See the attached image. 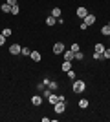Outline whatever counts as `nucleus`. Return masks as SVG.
<instances>
[{
  "mask_svg": "<svg viewBox=\"0 0 110 122\" xmlns=\"http://www.w3.org/2000/svg\"><path fill=\"white\" fill-rule=\"evenodd\" d=\"M84 24L88 25V27H90V25H94L95 24V15H90V13H88V15L84 16Z\"/></svg>",
  "mask_w": 110,
  "mask_h": 122,
  "instance_id": "39448f33",
  "label": "nucleus"
},
{
  "mask_svg": "<svg viewBox=\"0 0 110 122\" xmlns=\"http://www.w3.org/2000/svg\"><path fill=\"white\" fill-rule=\"evenodd\" d=\"M88 104H90V102L86 100V98H81V100H79V107H81V109H86Z\"/></svg>",
  "mask_w": 110,
  "mask_h": 122,
  "instance_id": "ddd939ff",
  "label": "nucleus"
},
{
  "mask_svg": "<svg viewBox=\"0 0 110 122\" xmlns=\"http://www.w3.org/2000/svg\"><path fill=\"white\" fill-rule=\"evenodd\" d=\"M29 56H31V60H33V62H41V58H42L39 51H31V55H29Z\"/></svg>",
  "mask_w": 110,
  "mask_h": 122,
  "instance_id": "9b49d317",
  "label": "nucleus"
},
{
  "mask_svg": "<svg viewBox=\"0 0 110 122\" xmlns=\"http://www.w3.org/2000/svg\"><path fill=\"white\" fill-rule=\"evenodd\" d=\"M6 4H9V5H17V0H6Z\"/></svg>",
  "mask_w": 110,
  "mask_h": 122,
  "instance_id": "cd10ccee",
  "label": "nucleus"
},
{
  "mask_svg": "<svg viewBox=\"0 0 110 122\" xmlns=\"http://www.w3.org/2000/svg\"><path fill=\"white\" fill-rule=\"evenodd\" d=\"M0 11H2V13H11V5L9 4H2L0 5Z\"/></svg>",
  "mask_w": 110,
  "mask_h": 122,
  "instance_id": "4468645a",
  "label": "nucleus"
},
{
  "mask_svg": "<svg viewBox=\"0 0 110 122\" xmlns=\"http://www.w3.org/2000/svg\"><path fill=\"white\" fill-rule=\"evenodd\" d=\"M61 69H63L64 73L70 71V69H72V60H64L63 64H61Z\"/></svg>",
  "mask_w": 110,
  "mask_h": 122,
  "instance_id": "6e6552de",
  "label": "nucleus"
},
{
  "mask_svg": "<svg viewBox=\"0 0 110 122\" xmlns=\"http://www.w3.org/2000/svg\"><path fill=\"white\" fill-rule=\"evenodd\" d=\"M48 102H50L52 106H55V104H57V102H59V95H55V93H52V95L48 97Z\"/></svg>",
  "mask_w": 110,
  "mask_h": 122,
  "instance_id": "1a4fd4ad",
  "label": "nucleus"
},
{
  "mask_svg": "<svg viewBox=\"0 0 110 122\" xmlns=\"http://www.w3.org/2000/svg\"><path fill=\"white\" fill-rule=\"evenodd\" d=\"M48 87H50L52 91H55V89H57V87H59V84H57V82H52V80H50V84H48Z\"/></svg>",
  "mask_w": 110,
  "mask_h": 122,
  "instance_id": "aec40b11",
  "label": "nucleus"
},
{
  "mask_svg": "<svg viewBox=\"0 0 110 122\" xmlns=\"http://www.w3.org/2000/svg\"><path fill=\"white\" fill-rule=\"evenodd\" d=\"M63 56H64V60H73V58H75V53H73L72 49H70V51H66V49H64Z\"/></svg>",
  "mask_w": 110,
  "mask_h": 122,
  "instance_id": "0eeeda50",
  "label": "nucleus"
},
{
  "mask_svg": "<svg viewBox=\"0 0 110 122\" xmlns=\"http://www.w3.org/2000/svg\"><path fill=\"white\" fill-rule=\"evenodd\" d=\"M101 33L105 36H110V25H103V27H101Z\"/></svg>",
  "mask_w": 110,
  "mask_h": 122,
  "instance_id": "f3484780",
  "label": "nucleus"
},
{
  "mask_svg": "<svg viewBox=\"0 0 110 122\" xmlns=\"http://www.w3.org/2000/svg\"><path fill=\"white\" fill-rule=\"evenodd\" d=\"M108 44H110V36H108Z\"/></svg>",
  "mask_w": 110,
  "mask_h": 122,
  "instance_id": "c85d7f7f",
  "label": "nucleus"
},
{
  "mask_svg": "<svg viewBox=\"0 0 110 122\" xmlns=\"http://www.w3.org/2000/svg\"><path fill=\"white\" fill-rule=\"evenodd\" d=\"M70 49H72L73 53H77V51H81V47H79V44H72V46H70Z\"/></svg>",
  "mask_w": 110,
  "mask_h": 122,
  "instance_id": "5701e85b",
  "label": "nucleus"
},
{
  "mask_svg": "<svg viewBox=\"0 0 110 122\" xmlns=\"http://www.w3.org/2000/svg\"><path fill=\"white\" fill-rule=\"evenodd\" d=\"M108 25H110V22H108Z\"/></svg>",
  "mask_w": 110,
  "mask_h": 122,
  "instance_id": "c756f323",
  "label": "nucleus"
},
{
  "mask_svg": "<svg viewBox=\"0 0 110 122\" xmlns=\"http://www.w3.org/2000/svg\"><path fill=\"white\" fill-rule=\"evenodd\" d=\"M42 102H44V100H42V97H39V95H35V97L31 98V104H33V106H41Z\"/></svg>",
  "mask_w": 110,
  "mask_h": 122,
  "instance_id": "f8f14e48",
  "label": "nucleus"
},
{
  "mask_svg": "<svg viewBox=\"0 0 110 122\" xmlns=\"http://www.w3.org/2000/svg\"><path fill=\"white\" fill-rule=\"evenodd\" d=\"M4 44H6V36L0 33V46H4Z\"/></svg>",
  "mask_w": 110,
  "mask_h": 122,
  "instance_id": "bb28decb",
  "label": "nucleus"
},
{
  "mask_svg": "<svg viewBox=\"0 0 110 122\" xmlns=\"http://www.w3.org/2000/svg\"><path fill=\"white\" fill-rule=\"evenodd\" d=\"M66 75H68V78H70V80H75V71H73V69L66 71Z\"/></svg>",
  "mask_w": 110,
  "mask_h": 122,
  "instance_id": "412c9836",
  "label": "nucleus"
},
{
  "mask_svg": "<svg viewBox=\"0 0 110 122\" xmlns=\"http://www.w3.org/2000/svg\"><path fill=\"white\" fill-rule=\"evenodd\" d=\"M84 89H86V84H84V80H73V91L75 93H83Z\"/></svg>",
  "mask_w": 110,
  "mask_h": 122,
  "instance_id": "f257e3e1",
  "label": "nucleus"
},
{
  "mask_svg": "<svg viewBox=\"0 0 110 122\" xmlns=\"http://www.w3.org/2000/svg\"><path fill=\"white\" fill-rule=\"evenodd\" d=\"M105 49H106L105 44H95V46H94V51H95V53H101V55L105 53Z\"/></svg>",
  "mask_w": 110,
  "mask_h": 122,
  "instance_id": "9d476101",
  "label": "nucleus"
},
{
  "mask_svg": "<svg viewBox=\"0 0 110 122\" xmlns=\"http://www.w3.org/2000/svg\"><path fill=\"white\" fill-rule=\"evenodd\" d=\"M55 20H57V18L50 15V16H48V18H46V25H50V27H52V25H55Z\"/></svg>",
  "mask_w": 110,
  "mask_h": 122,
  "instance_id": "2eb2a0df",
  "label": "nucleus"
},
{
  "mask_svg": "<svg viewBox=\"0 0 110 122\" xmlns=\"http://www.w3.org/2000/svg\"><path fill=\"white\" fill-rule=\"evenodd\" d=\"M103 58H110V47H106L105 53H103Z\"/></svg>",
  "mask_w": 110,
  "mask_h": 122,
  "instance_id": "b1692460",
  "label": "nucleus"
},
{
  "mask_svg": "<svg viewBox=\"0 0 110 122\" xmlns=\"http://www.w3.org/2000/svg\"><path fill=\"white\" fill-rule=\"evenodd\" d=\"M2 35H4L6 38H7V36H11V29H9V27H6V29H2Z\"/></svg>",
  "mask_w": 110,
  "mask_h": 122,
  "instance_id": "4be33fe9",
  "label": "nucleus"
},
{
  "mask_svg": "<svg viewBox=\"0 0 110 122\" xmlns=\"http://www.w3.org/2000/svg\"><path fill=\"white\" fill-rule=\"evenodd\" d=\"M75 15H77L79 18H83V20H84V16L88 15V11H86V7H77V11H75Z\"/></svg>",
  "mask_w": 110,
  "mask_h": 122,
  "instance_id": "423d86ee",
  "label": "nucleus"
},
{
  "mask_svg": "<svg viewBox=\"0 0 110 122\" xmlns=\"http://www.w3.org/2000/svg\"><path fill=\"white\" fill-rule=\"evenodd\" d=\"M75 58H77V60H83L84 56H83V53H81V51H77V53H75Z\"/></svg>",
  "mask_w": 110,
  "mask_h": 122,
  "instance_id": "a878e982",
  "label": "nucleus"
},
{
  "mask_svg": "<svg viewBox=\"0 0 110 122\" xmlns=\"http://www.w3.org/2000/svg\"><path fill=\"white\" fill-rule=\"evenodd\" d=\"M20 55H24V56H29V55H31V49H29V47H22V51H20Z\"/></svg>",
  "mask_w": 110,
  "mask_h": 122,
  "instance_id": "a211bd4d",
  "label": "nucleus"
},
{
  "mask_svg": "<svg viewBox=\"0 0 110 122\" xmlns=\"http://www.w3.org/2000/svg\"><path fill=\"white\" fill-rule=\"evenodd\" d=\"M20 13V7L18 5H11V15H18Z\"/></svg>",
  "mask_w": 110,
  "mask_h": 122,
  "instance_id": "6ab92c4d",
  "label": "nucleus"
},
{
  "mask_svg": "<svg viewBox=\"0 0 110 122\" xmlns=\"http://www.w3.org/2000/svg\"><path fill=\"white\" fill-rule=\"evenodd\" d=\"M20 51H22L20 44H11V47H9V53H11V55H20Z\"/></svg>",
  "mask_w": 110,
  "mask_h": 122,
  "instance_id": "20e7f679",
  "label": "nucleus"
},
{
  "mask_svg": "<svg viewBox=\"0 0 110 122\" xmlns=\"http://www.w3.org/2000/svg\"><path fill=\"white\" fill-rule=\"evenodd\" d=\"M52 16L59 18V16H61V7H53V9H52Z\"/></svg>",
  "mask_w": 110,
  "mask_h": 122,
  "instance_id": "dca6fc26",
  "label": "nucleus"
},
{
  "mask_svg": "<svg viewBox=\"0 0 110 122\" xmlns=\"http://www.w3.org/2000/svg\"><path fill=\"white\" fill-rule=\"evenodd\" d=\"M94 58H95V60H105V58H103V55H101V53H94Z\"/></svg>",
  "mask_w": 110,
  "mask_h": 122,
  "instance_id": "393cba45",
  "label": "nucleus"
},
{
  "mask_svg": "<svg viewBox=\"0 0 110 122\" xmlns=\"http://www.w3.org/2000/svg\"><path fill=\"white\" fill-rule=\"evenodd\" d=\"M53 109H55V113H64V109H66V102H63V100H59L55 106H53Z\"/></svg>",
  "mask_w": 110,
  "mask_h": 122,
  "instance_id": "7ed1b4c3",
  "label": "nucleus"
},
{
  "mask_svg": "<svg viewBox=\"0 0 110 122\" xmlns=\"http://www.w3.org/2000/svg\"><path fill=\"white\" fill-rule=\"evenodd\" d=\"M64 49H66V47H64L63 42H55V46H53V53H55V55H63Z\"/></svg>",
  "mask_w": 110,
  "mask_h": 122,
  "instance_id": "f03ea898",
  "label": "nucleus"
}]
</instances>
